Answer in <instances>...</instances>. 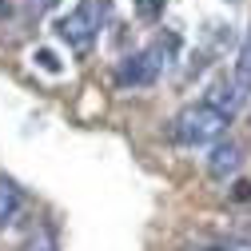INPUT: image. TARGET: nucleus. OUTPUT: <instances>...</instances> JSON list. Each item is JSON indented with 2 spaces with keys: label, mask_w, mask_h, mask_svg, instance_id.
I'll use <instances>...</instances> for the list:
<instances>
[{
  "label": "nucleus",
  "mask_w": 251,
  "mask_h": 251,
  "mask_svg": "<svg viewBox=\"0 0 251 251\" xmlns=\"http://www.w3.org/2000/svg\"><path fill=\"white\" fill-rule=\"evenodd\" d=\"M227 124H231L227 116H219L215 108H207V104L200 100V104L183 108V112L172 120V140L183 144V148H203V144H211V140L224 136Z\"/></svg>",
  "instance_id": "nucleus-1"
},
{
  "label": "nucleus",
  "mask_w": 251,
  "mask_h": 251,
  "mask_svg": "<svg viewBox=\"0 0 251 251\" xmlns=\"http://www.w3.org/2000/svg\"><path fill=\"white\" fill-rule=\"evenodd\" d=\"M108 16H112V0H80V4L56 24V32L64 36L76 52H88L92 40L100 36V28L108 24Z\"/></svg>",
  "instance_id": "nucleus-2"
},
{
  "label": "nucleus",
  "mask_w": 251,
  "mask_h": 251,
  "mask_svg": "<svg viewBox=\"0 0 251 251\" xmlns=\"http://www.w3.org/2000/svg\"><path fill=\"white\" fill-rule=\"evenodd\" d=\"M155 76H160V64L151 60L148 48L124 56L120 68H116V84H120V88H148V84H155Z\"/></svg>",
  "instance_id": "nucleus-3"
},
{
  "label": "nucleus",
  "mask_w": 251,
  "mask_h": 251,
  "mask_svg": "<svg viewBox=\"0 0 251 251\" xmlns=\"http://www.w3.org/2000/svg\"><path fill=\"white\" fill-rule=\"evenodd\" d=\"M243 100H247V92L239 88V80H235V76H219V80L207 88V96H203V104H207V108H215L219 116H227V120L243 108Z\"/></svg>",
  "instance_id": "nucleus-4"
},
{
  "label": "nucleus",
  "mask_w": 251,
  "mask_h": 251,
  "mask_svg": "<svg viewBox=\"0 0 251 251\" xmlns=\"http://www.w3.org/2000/svg\"><path fill=\"white\" fill-rule=\"evenodd\" d=\"M239 164H243V151H239V144H219L211 155H207V176L211 179H227V176H235L239 172Z\"/></svg>",
  "instance_id": "nucleus-5"
},
{
  "label": "nucleus",
  "mask_w": 251,
  "mask_h": 251,
  "mask_svg": "<svg viewBox=\"0 0 251 251\" xmlns=\"http://www.w3.org/2000/svg\"><path fill=\"white\" fill-rule=\"evenodd\" d=\"M20 207H24V192L12 179H0V227L12 224V219L20 215Z\"/></svg>",
  "instance_id": "nucleus-6"
},
{
  "label": "nucleus",
  "mask_w": 251,
  "mask_h": 251,
  "mask_svg": "<svg viewBox=\"0 0 251 251\" xmlns=\"http://www.w3.org/2000/svg\"><path fill=\"white\" fill-rule=\"evenodd\" d=\"M20 251H60V243H56V224H36V231L24 239V247Z\"/></svg>",
  "instance_id": "nucleus-7"
},
{
  "label": "nucleus",
  "mask_w": 251,
  "mask_h": 251,
  "mask_svg": "<svg viewBox=\"0 0 251 251\" xmlns=\"http://www.w3.org/2000/svg\"><path fill=\"white\" fill-rule=\"evenodd\" d=\"M235 80H239V88L251 96V28H247V36H243V44H239V56H235V72H231Z\"/></svg>",
  "instance_id": "nucleus-8"
},
{
  "label": "nucleus",
  "mask_w": 251,
  "mask_h": 251,
  "mask_svg": "<svg viewBox=\"0 0 251 251\" xmlns=\"http://www.w3.org/2000/svg\"><path fill=\"white\" fill-rule=\"evenodd\" d=\"M164 4H168V0H136V16L140 20H155L164 12Z\"/></svg>",
  "instance_id": "nucleus-9"
},
{
  "label": "nucleus",
  "mask_w": 251,
  "mask_h": 251,
  "mask_svg": "<svg viewBox=\"0 0 251 251\" xmlns=\"http://www.w3.org/2000/svg\"><path fill=\"white\" fill-rule=\"evenodd\" d=\"M32 60H36V64H40L44 72H60V60H56V52H48V48H40Z\"/></svg>",
  "instance_id": "nucleus-10"
},
{
  "label": "nucleus",
  "mask_w": 251,
  "mask_h": 251,
  "mask_svg": "<svg viewBox=\"0 0 251 251\" xmlns=\"http://www.w3.org/2000/svg\"><path fill=\"white\" fill-rule=\"evenodd\" d=\"M231 235H235V239H239V243H251V224H243V227H235V231H231Z\"/></svg>",
  "instance_id": "nucleus-11"
},
{
  "label": "nucleus",
  "mask_w": 251,
  "mask_h": 251,
  "mask_svg": "<svg viewBox=\"0 0 251 251\" xmlns=\"http://www.w3.org/2000/svg\"><path fill=\"white\" fill-rule=\"evenodd\" d=\"M235 200H251V183H235Z\"/></svg>",
  "instance_id": "nucleus-12"
},
{
  "label": "nucleus",
  "mask_w": 251,
  "mask_h": 251,
  "mask_svg": "<svg viewBox=\"0 0 251 251\" xmlns=\"http://www.w3.org/2000/svg\"><path fill=\"white\" fill-rule=\"evenodd\" d=\"M203 251H231V247H203Z\"/></svg>",
  "instance_id": "nucleus-13"
}]
</instances>
